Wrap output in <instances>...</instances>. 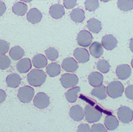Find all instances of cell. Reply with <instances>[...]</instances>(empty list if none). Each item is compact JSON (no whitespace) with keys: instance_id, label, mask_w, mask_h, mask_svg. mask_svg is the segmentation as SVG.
Here are the masks:
<instances>
[{"instance_id":"1","label":"cell","mask_w":133,"mask_h":132,"mask_svg":"<svg viewBox=\"0 0 133 132\" xmlns=\"http://www.w3.org/2000/svg\"><path fill=\"white\" fill-rule=\"evenodd\" d=\"M46 80V74L42 70H32L27 76L28 84L34 87H39L44 84Z\"/></svg>"},{"instance_id":"2","label":"cell","mask_w":133,"mask_h":132,"mask_svg":"<svg viewBox=\"0 0 133 132\" xmlns=\"http://www.w3.org/2000/svg\"><path fill=\"white\" fill-rule=\"evenodd\" d=\"M124 91V86L119 81H113L108 85L107 93L110 97L116 99L121 97Z\"/></svg>"},{"instance_id":"3","label":"cell","mask_w":133,"mask_h":132,"mask_svg":"<svg viewBox=\"0 0 133 132\" xmlns=\"http://www.w3.org/2000/svg\"><path fill=\"white\" fill-rule=\"evenodd\" d=\"M84 113L86 120L89 123L98 122L102 116V113L99 110L90 105H87L85 107Z\"/></svg>"},{"instance_id":"4","label":"cell","mask_w":133,"mask_h":132,"mask_svg":"<svg viewBox=\"0 0 133 132\" xmlns=\"http://www.w3.org/2000/svg\"><path fill=\"white\" fill-rule=\"evenodd\" d=\"M34 95V89L30 86H26L21 87L18 91L17 96L22 103H28L32 100Z\"/></svg>"},{"instance_id":"5","label":"cell","mask_w":133,"mask_h":132,"mask_svg":"<svg viewBox=\"0 0 133 132\" xmlns=\"http://www.w3.org/2000/svg\"><path fill=\"white\" fill-rule=\"evenodd\" d=\"M60 82L65 88L75 87L78 83V78L73 74H64L60 78Z\"/></svg>"},{"instance_id":"6","label":"cell","mask_w":133,"mask_h":132,"mask_svg":"<svg viewBox=\"0 0 133 132\" xmlns=\"http://www.w3.org/2000/svg\"><path fill=\"white\" fill-rule=\"evenodd\" d=\"M117 116L122 123L129 124L133 119V111L129 107L123 106L118 110Z\"/></svg>"},{"instance_id":"7","label":"cell","mask_w":133,"mask_h":132,"mask_svg":"<svg viewBox=\"0 0 133 132\" xmlns=\"http://www.w3.org/2000/svg\"><path fill=\"white\" fill-rule=\"evenodd\" d=\"M34 106L38 108L43 109L49 106L50 103V97L45 93H38L35 96L33 101Z\"/></svg>"},{"instance_id":"8","label":"cell","mask_w":133,"mask_h":132,"mask_svg":"<svg viewBox=\"0 0 133 132\" xmlns=\"http://www.w3.org/2000/svg\"><path fill=\"white\" fill-rule=\"evenodd\" d=\"M93 37L87 30H81L77 35V41L78 45L84 47H87L92 44Z\"/></svg>"},{"instance_id":"9","label":"cell","mask_w":133,"mask_h":132,"mask_svg":"<svg viewBox=\"0 0 133 132\" xmlns=\"http://www.w3.org/2000/svg\"><path fill=\"white\" fill-rule=\"evenodd\" d=\"M132 73L131 68L126 64L121 65L117 66L116 69V75L120 80H125L129 78Z\"/></svg>"},{"instance_id":"10","label":"cell","mask_w":133,"mask_h":132,"mask_svg":"<svg viewBox=\"0 0 133 132\" xmlns=\"http://www.w3.org/2000/svg\"><path fill=\"white\" fill-rule=\"evenodd\" d=\"M74 57L80 63H86L89 60L90 54L84 48H77L74 51Z\"/></svg>"},{"instance_id":"11","label":"cell","mask_w":133,"mask_h":132,"mask_svg":"<svg viewBox=\"0 0 133 132\" xmlns=\"http://www.w3.org/2000/svg\"><path fill=\"white\" fill-rule=\"evenodd\" d=\"M69 115L73 120L76 122H79L84 118L85 113L84 109L81 106L77 105L71 107L69 111Z\"/></svg>"},{"instance_id":"12","label":"cell","mask_w":133,"mask_h":132,"mask_svg":"<svg viewBox=\"0 0 133 132\" xmlns=\"http://www.w3.org/2000/svg\"><path fill=\"white\" fill-rule=\"evenodd\" d=\"M102 45L107 50H113L117 45V40L115 36L108 34L103 37L102 39Z\"/></svg>"},{"instance_id":"13","label":"cell","mask_w":133,"mask_h":132,"mask_svg":"<svg viewBox=\"0 0 133 132\" xmlns=\"http://www.w3.org/2000/svg\"><path fill=\"white\" fill-rule=\"evenodd\" d=\"M62 68L64 70L69 72H75L77 70L78 65L73 58L67 57L63 60Z\"/></svg>"},{"instance_id":"14","label":"cell","mask_w":133,"mask_h":132,"mask_svg":"<svg viewBox=\"0 0 133 132\" xmlns=\"http://www.w3.org/2000/svg\"><path fill=\"white\" fill-rule=\"evenodd\" d=\"M27 20L32 24H37L41 21L42 14L40 10L36 8H33L28 12L26 15Z\"/></svg>"},{"instance_id":"15","label":"cell","mask_w":133,"mask_h":132,"mask_svg":"<svg viewBox=\"0 0 133 132\" xmlns=\"http://www.w3.org/2000/svg\"><path fill=\"white\" fill-rule=\"evenodd\" d=\"M65 12V11L63 6L57 3L53 5L50 8V15L55 19H59L63 17Z\"/></svg>"},{"instance_id":"16","label":"cell","mask_w":133,"mask_h":132,"mask_svg":"<svg viewBox=\"0 0 133 132\" xmlns=\"http://www.w3.org/2000/svg\"><path fill=\"white\" fill-rule=\"evenodd\" d=\"M32 68L31 60L28 58L23 59L17 64V69L20 73L24 74L28 72Z\"/></svg>"},{"instance_id":"17","label":"cell","mask_w":133,"mask_h":132,"mask_svg":"<svg viewBox=\"0 0 133 132\" xmlns=\"http://www.w3.org/2000/svg\"><path fill=\"white\" fill-rule=\"evenodd\" d=\"M88 82H89L90 85L93 87H98L103 83V75L98 72H92L88 76Z\"/></svg>"},{"instance_id":"18","label":"cell","mask_w":133,"mask_h":132,"mask_svg":"<svg viewBox=\"0 0 133 132\" xmlns=\"http://www.w3.org/2000/svg\"><path fill=\"white\" fill-rule=\"evenodd\" d=\"M6 83L9 87L16 88L21 83V78L18 74L15 73L11 74L6 78Z\"/></svg>"},{"instance_id":"19","label":"cell","mask_w":133,"mask_h":132,"mask_svg":"<svg viewBox=\"0 0 133 132\" xmlns=\"http://www.w3.org/2000/svg\"><path fill=\"white\" fill-rule=\"evenodd\" d=\"M91 94L99 100H104L107 97V88L104 85L102 84L98 87H95L91 91Z\"/></svg>"},{"instance_id":"20","label":"cell","mask_w":133,"mask_h":132,"mask_svg":"<svg viewBox=\"0 0 133 132\" xmlns=\"http://www.w3.org/2000/svg\"><path fill=\"white\" fill-rule=\"evenodd\" d=\"M32 64L36 68H43L48 64V59L42 54H37L32 58Z\"/></svg>"},{"instance_id":"21","label":"cell","mask_w":133,"mask_h":132,"mask_svg":"<svg viewBox=\"0 0 133 132\" xmlns=\"http://www.w3.org/2000/svg\"><path fill=\"white\" fill-rule=\"evenodd\" d=\"M87 28L91 32L98 34L102 30V23L97 18H91L87 23Z\"/></svg>"},{"instance_id":"22","label":"cell","mask_w":133,"mask_h":132,"mask_svg":"<svg viewBox=\"0 0 133 132\" xmlns=\"http://www.w3.org/2000/svg\"><path fill=\"white\" fill-rule=\"evenodd\" d=\"M70 17L73 22L77 23H81L84 20L85 13L81 9H75L71 12Z\"/></svg>"},{"instance_id":"23","label":"cell","mask_w":133,"mask_h":132,"mask_svg":"<svg viewBox=\"0 0 133 132\" xmlns=\"http://www.w3.org/2000/svg\"><path fill=\"white\" fill-rule=\"evenodd\" d=\"M90 53L95 58H99L103 53L102 45L98 41H95L90 47Z\"/></svg>"},{"instance_id":"24","label":"cell","mask_w":133,"mask_h":132,"mask_svg":"<svg viewBox=\"0 0 133 132\" xmlns=\"http://www.w3.org/2000/svg\"><path fill=\"white\" fill-rule=\"evenodd\" d=\"M105 126L110 131H113L116 129L119 126V122L115 116L113 115H109L106 116L104 120Z\"/></svg>"},{"instance_id":"25","label":"cell","mask_w":133,"mask_h":132,"mask_svg":"<svg viewBox=\"0 0 133 132\" xmlns=\"http://www.w3.org/2000/svg\"><path fill=\"white\" fill-rule=\"evenodd\" d=\"M12 9L15 14L17 15V16L21 17V16L24 15L28 11V6L23 2H16L13 5Z\"/></svg>"},{"instance_id":"26","label":"cell","mask_w":133,"mask_h":132,"mask_svg":"<svg viewBox=\"0 0 133 132\" xmlns=\"http://www.w3.org/2000/svg\"><path fill=\"white\" fill-rule=\"evenodd\" d=\"M81 91V87H75L72 89L68 90L65 93V97L66 101H68L69 103H75L76 102L78 98V93Z\"/></svg>"},{"instance_id":"27","label":"cell","mask_w":133,"mask_h":132,"mask_svg":"<svg viewBox=\"0 0 133 132\" xmlns=\"http://www.w3.org/2000/svg\"><path fill=\"white\" fill-rule=\"evenodd\" d=\"M46 72L50 77H55L61 72V66L56 62L49 64L46 68Z\"/></svg>"},{"instance_id":"28","label":"cell","mask_w":133,"mask_h":132,"mask_svg":"<svg viewBox=\"0 0 133 132\" xmlns=\"http://www.w3.org/2000/svg\"><path fill=\"white\" fill-rule=\"evenodd\" d=\"M10 57L14 60H18L24 55V51L19 46H15L11 49L9 51Z\"/></svg>"},{"instance_id":"29","label":"cell","mask_w":133,"mask_h":132,"mask_svg":"<svg viewBox=\"0 0 133 132\" xmlns=\"http://www.w3.org/2000/svg\"><path fill=\"white\" fill-rule=\"evenodd\" d=\"M117 6L123 11H129L133 9V1L132 0H119Z\"/></svg>"},{"instance_id":"30","label":"cell","mask_w":133,"mask_h":132,"mask_svg":"<svg viewBox=\"0 0 133 132\" xmlns=\"http://www.w3.org/2000/svg\"><path fill=\"white\" fill-rule=\"evenodd\" d=\"M97 69L102 73H108L110 70V64L107 60L102 59L97 62Z\"/></svg>"},{"instance_id":"31","label":"cell","mask_w":133,"mask_h":132,"mask_svg":"<svg viewBox=\"0 0 133 132\" xmlns=\"http://www.w3.org/2000/svg\"><path fill=\"white\" fill-rule=\"evenodd\" d=\"M45 53L47 59H48L50 60H52V61L56 60L59 57L58 51L54 47H50L47 49L45 51Z\"/></svg>"},{"instance_id":"32","label":"cell","mask_w":133,"mask_h":132,"mask_svg":"<svg viewBox=\"0 0 133 132\" xmlns=\"http://www.w3.org/2000/svg\"><path fill=\"white\" fill-rule=\"evenodd\" d=\"M85 8L89 11H94L99 7V3L97 0H87L84 3Z\"/></svg>"},{"instance_id":"33","label":"cell","mask_w":133,"mask_h":132,"mask_svg":"<svg viewBox=\"0 0 133 132\" xmlns=\"http://www.w3.org/2000/svg\"><path fill=\"white\" fill-rule=\"evenodd\" d=\"M11 65V60L9 57L5 55L0 56V68L2 70H6Z\"/></svg>"},{"instance_id":"34","label":"cell","mask_w":133,"mask_h":132,"mask_svg":"<svg viewBox=\"0 0 133 132\" xmlns=\"http://www.w3.org/2000/svg\"><path fill=\"white\" fill-rule=\"evenodd\" d=\"M9 49V44L7 41L3 39L0 40V54L1 55H5Z\"/></svg>"},{"instance_id":"35","label":"cell","mask_w":133,"mask_h":132,"mask_svg":"<svg viewBox=\"0 0 133 132\" xmlns=\"http://www.w3.org/2000/svg\"><path fill=\"white\" fill-rule=\"evenodd\" d=\"M92 132H108L102 124H95L92 126Z\"/></svg>"},{"instance_id":"36","label":"cell","mask_w":133,"mask_h":132,"mask_svg":"<svg viewBox=\"0 0 133 132\" xmlns=\"http://www.w3.org/2000/svg\"><path fill=\"white\" fill-rule=\"evenodd\" d=\"M125 95L129 99L133 100V85H129L125 90Z\"/></svg>"},{"instance_id":"37","label":"cell","mask_w":133,"mask_h":132,"mask_svg":"<svg viewBox=\"0 0 133 132\" xmlns=\"http://www.w3.org/2000/svg\"><path fill=\"white\" fill-rule=\"evenodd\" d=\"M77 132H92V129L88 124H82L78 126Z\"/></svg>"},{"instance_id":"38","label":"cell","mask_w":133,"mask_h":132,"mask_svg":"<svg viewBox=\"0 0 133 132\" xmlns=\"http://www.w3.org/2000/svg\"><path fill=\"white\" fill-rule=\"evenodd\" d=\"M64 6L68 9H71L75 7L77 5V1L75 0H71V1H68V0H65L63 2Z\"/></svg>"},{"instance_id":"39","label":"cell","mask_w":133,"mask_h":132,"mask_svg":"<svg viewBox=\"0 0 133 132\" xmlns=\"http://www.w3.org/2000/svg\"><path fill=\"white\" fill-rule=\"evenodd\" d=\"M0 3H1V7H0V9H1V16H2L3 13H4V12L5 11L6 7L5 5L3 3V2H0Z\"/></svg>"},{"instance_id":"40","label":"cell","mask_w":133,"mask_h":132,"mask_svg":"<svg viewBox=\"0 0 133 132\" xmlns=\"http://www.w3.org/2000/svg\"><path fill=\"white\" fill-rule=\"evenodd\" d=\"M0 92H1V97H0V98H1V103H2L3 101L5 100L6 94H5V93L4 91H3L2 89H1Z\"/></svg>"},{"instance_id":"41","label":"cell","mask_w":133,"mask_h":132,"mask_svg":"<svg viewBox=\"0 0 133 132\" xmlns=\"http://www.w3.org/2000/svg\"><path fill=\"white\" fill-rule=\"evenodd\" d=\"M129 48L131 52L133 53V38H132L130 40V44H129Z\"/></svg>"},{"instance_id":"42","label":"cell","mask_w":133,"mask_h":132,"mask_svg":"<svg viewBox=\"0 0 133 132\" xmlns=\"http://www.w3.org/2000/svg\"><path fill=\"white\" fill-rule=\"evenodd\" d=\"M131 66H132V68H133V59H132V60H131Z\"/></svg>"}]
</instances>
